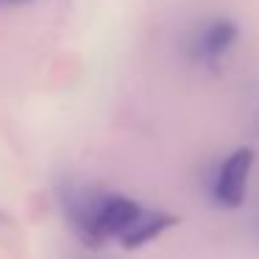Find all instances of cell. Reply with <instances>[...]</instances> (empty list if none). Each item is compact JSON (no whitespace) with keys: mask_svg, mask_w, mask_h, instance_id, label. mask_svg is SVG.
I'll return each mask as SVG.
<instances>
[{"mask_svg":"<svg viewBox=\"0 0 259 259\" xmlns=\"http://www.w3.org/2000/svg\"><path fill=\"white\" fill-rule=\"evenodd\" d=\"M59 198H62L64 218L70 220L75 237L90 248H101L103 242L114 240L123 248L134 251L179 223V218L164 209L142 206L128 195L73 184V181L59 187Z\"/></svg>","mask_w":259,"mask_h":259,"instance_id":"1","label":"cell"},{"mask_svg":"<svg viewBox=\"0 0 259 259\" xmlns=\"http://www.w3.org/2000/svg\"><path fill=\"white\" fill-rule=\"evenodd\" d=\"M237 36H240V28H237L234 20L229 17H214L206 20L201 28L192 34L190 42V53L203 70H220V64L229 59L231 48L237 45Z\"/></svg>","mask_w":259,"mask_h":259,"instance_id":"2","label":"cell"},{"mask_svg":"<svg viewBox=\"0 0 259 259\" xmlns=\"http://www.w3.org/2000/svg\"><path fill=\"white\" fill-rule=\"evenodd\" d=\"M251 167H253L251 148H237L234 153H229L220 162V167L214 170V179H212V195L220 206L237 209L245 201V187H248Z\"/></svg>","mask_w":259,"mask_h":259,"instance_id":"3","label":"cell"},{"mask_svg":"<svg viewBox=\"0 0 259 259\" xmlns=\"http://www.w3.org/2000/svg\"><path fill=\"white\" fill-rule=\"evenodd\" d=\"M23 3H31V0H0V6H23Z\"/></svg>","mask_w":259,"mask_h":259,"instance_id":"4","label":"cell"},{"mask_svg":"<svg viewBox=\"0 0 259 259\" xmlns=\"http://www.w3.org/2000/svg\"><path fill=\"white\" fill-rule=\"evenodd\" d=\"M256 128H259V112H256Z\"/></svg>","mask_w":259,"mask_h":259,"instance_id":"5","label":"cell"}]
</instances>
